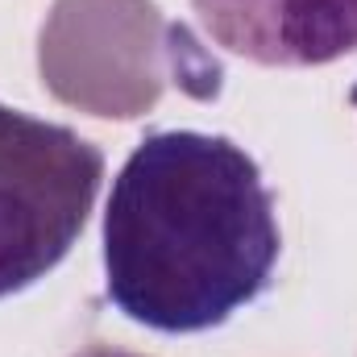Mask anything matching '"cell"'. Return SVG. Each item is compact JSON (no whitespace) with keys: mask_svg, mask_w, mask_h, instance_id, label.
I'll return each instance as SVG.
<instances>
[{"mask_svg":"<svg viewBox=\"0 0 357 357\" xmlns=\"http://www.w3.org/2000/svg\"><path fill=\"white\" fill-rule=\"evenodd\" d=\"M282 254L262 167L220 133H146L104 208V295L142 328L187 337L262 299Z\"/></svg>","mask_w":357,"mask_h":357,"instance_id":"obj_1","label":"cell"},{"mask_svg":"<svg viewBox=\"0 0 357 357\" xmlns=\"http://www.w3.org/2000/svg\"><path fill=\"white\" fill-rule=\"evenodd\" d=\"M100 183V146L0 104V299L29 291L71 254Z\"/></svg>","mask_w":357,"mask_h":357,"instance_id":"obj_2","label":"cell"},{"mask_svg":"<svg viewBox=\"0 0 357 357\" xmlns=\"http://www.w3.org/2000/svg\"><path fill=\"white\" fill-rule=\"evenodd\" d=\"M204 33L258 67H328L357 50V0H191Z\"/></svg>","mask_w":357,"mask_h":357,"instance_id":"obj_3","label":"cell"},{"mask_svg":"<svg viewBox=\"0 0 357 357\" xmlns=\"http://www.w3.org/2000/svg\"><path fill=\"white\" fill-rule=\"evenodd\" d=\"M71 357H146V354H129V349H112V345H88V349H79Z\"/></svg>","mask_w":357,"mask_h":357,"instance_id":"obj_4","label":"cell"},{"mask_svg":"<svg viewBox=\"0 0 357 357\" xmlns=\"http://www.w3.org/2000/svg\"><path fill=\"white\" fill-rule=\"evenodd\" d=\"M349 100H354V108H357V88H354V91H349Z\"/></svg>","mask_w":357,"mask_h":357,"instance_id":"obj_5","label":"cell"}]
</instances>
